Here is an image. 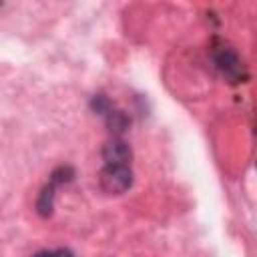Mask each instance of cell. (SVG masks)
<instances>
[{
  "instance_id": "cell-1",
  "label": "cell",
  "mask_w": 257,
  "mask_h": 257,
  "mask_svg": "<svg viewBox=\"0 0 257 257\" xmlns=\"http://www.w3.org/2000/svg\"><path fill=\"white\" fill-rule=\"evenodd\" d=\"M100 189L108 195H120L133 185V171L131 165H106L98 177Z\"/></svg>"
},
{
  "instance_id": "cell-2",
  "label": "cell",
  "mask_w": 257,
  "mask_h": 257,
  "mask_svg": "<svg viewBox=\"0 0 257 257\" xmlns=\"http://www.w3.org/2000/svg\"><path fill=\"white\" fill-rule=\"evenodd\" d=\"M70 179H72V169H70V167H60L58 171H54V173H52L50 183L42 189V193H40V197H38V203H36V207H38V213H40V215H50L56 185H58V183H64V181H70Z\"/></svg>"
},
{
  "instance_id": "cell-3",
  "label": "cell",
  "mask_w": 257,
  "mask_h": 257,
  "mask_svg": "<svg viewBox=\"0 0 257 257\" xmlns=\"http://www.w3.org/2000/svg\"><path fill=\"white\" fill-rule=\"evenodd\" d=\"M213 56H215L217 66L223 70V74H225L227 78H231V80L243 78L241 60H239V56H237L229 46H225V44H223V46H217L215 52H213Z\"/></svg>"
},
{
  "instance_id": "cell-4",
  "label": "cell",
  "mask_w": 257,
  "mask_h": 257,
  "mask_svg": "<svg viewBox=\"0 0 257 257\" xmlns=\"http://www.w3.org/2000/svg\"><path fill=\"white\" fill-rule=\"evenodd\" d=\"M102 157H104V163L106 165H131V147L120 141V139H112L104 145L102 149Z\"/></svg>"
},
{
  "instance_id": "cell-5",
  "label": "cell",
  "mask_w": 257,
  "mask_h": 257,
  "mask_svg": "<svg viewBox=\"0 0 257 257\" xmlns=\"http://www.w3.org/2000/svg\"><path fill=\"white\" fill-rule=\"evenodd\" d=\"M32 257H74L68 249H50V251H38Z\"/></svg>"
}]
</instances>
